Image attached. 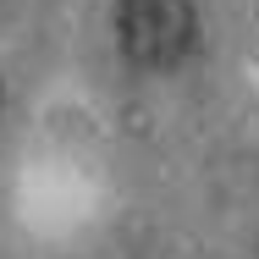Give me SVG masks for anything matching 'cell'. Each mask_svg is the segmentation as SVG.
I'll use <instances>...</instances> for the list:
<instances>
[{"label":"cell","mask_w":259,"mask_h":259,"mask_svg":"<svg viewBox=\"0 0 259 259\" xmlns=\"http://www.w3.org/2000/svg\"><path fill=\"white\" fill-rule=\"evenodd\" d=\"M116 39H121L127 61H138V66H177L199 39L193 0H121Z\"/></svg>","instance_id":"obj_1"}]
</instances>
